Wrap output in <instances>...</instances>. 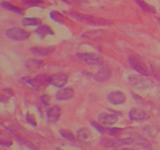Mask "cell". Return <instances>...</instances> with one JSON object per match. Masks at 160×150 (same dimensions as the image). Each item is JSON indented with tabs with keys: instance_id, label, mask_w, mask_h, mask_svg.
Here are the masks:
<instances>
[{
	"instance_id": "obj_1",
	"label": "cell",
	"mask_w": 160,
	"mask_h": 150,
	"mask_svg": "<svg viewBox=\"0 0 160 150\" xmlns=\"http://www.w3.org/2000/svg\"><path fill=\"white\" fill-rule=\"evenodd\" d=\"M70 15L78 21L88 23V24L91 25H95V26H109L112 23V21L107 20V19L81 13V12H71Z\"/></svg>"
},
{
	"instance_id": "obj_2",
	"label": "cell",
	"mask_w": 160,
	"mask_h": 150,
	"mask_svg": "<svg viewBox=\"0 0 160 150\" xmlns=\"http://www.w3.org/2000/svg\"><path fill=\"white\" fill-rule=\"evenodd\" d=\"M128 81L133 88L139 91L149 88L152 84L151 81L145 78L143 75L131 74L128 77Z\"/></svg>"
},
{
	"instance_id": "obj_3",
	"label": "cell",
	"mask_w": 160,
	"mask_h": 150,
	"mask_svg": "<svg viewBox=\"0 0 160 150\" xmlns=\"http://www.w3.org/2000/svg\"><path fill=\"white\" fill-rule=\"evenodd\" d=\"M128 61L131 65V67L134 69L135 71L140 73L143 76H149L151 72L150 69L143 61L141 59L140 57L137 56H130L128 58Z\"/></svg>"
},
{
	"instance_id": "obj_4",
	"label": "cell",
	"mask_w": 160,
	"mask_h": 150,
	"mask_svg": "<svg viewBox=\"0 0 160 150\" xmlns=\"http://www.w3.org/2000/svg\"><path fill=\"white\" fill-rule=\"evenodd\" d=\"M6 35L8 38L14 41H24L28 39L31 35V33L21 28L13 27L6 30Z\"/></svg>"
},
{
	"instance_id": "obj_5",
	"label": "cell",
	"mask_w": 160,
	"mask_h": 150,
	"mask_svg": "<svg viewBox=\"0 0 160 150\" xmlns=\"http://www.w3.org/2000/svg\"><path fill=\"white\" fill-rule=\"evenodd\" d=\"M131 144H133V142L130 137L126 138H106L101 141V145L106 148H117V147L131 145Z\"/></svg>"
},
{
	"instance_id": "obj_6",
	"label": "cell",
	"mask_w": 160,
	"mask_h": 150,
	"mask_svg": "<svg viewBox=\"0 0 160 150\" xmlns=\"http://www.w3.org/2000/svg\"><path fill=\"white\" fill-rule=\"evenodd\" d=\"M78 57L81 60L88 65L102 66L104 62V59L101 55L92 52H82L77 54Z\"/></svg>"
},
{
	"instance_id": "obj_7",
	"label": "cell",
	"mask_w": 160,
	"mask_h": 150,
	"mask_svg": "<svg viewBox=\"0 0 160 150\" xmlns=\"http://www.w3.org/2000/svg\"><path fill=\"white\" fill-rule=\"evenodd\" d=\"M82 38L87 39H90L95 42H101V41L107 40L112 38V34L108 31L104 30H95V31H86L82 34Z\"/></svg>"
},
{
	"instance_id": "obj_8",
	"label": "cell",
	"mask_w": 160,
	"mask_h": 150,
	"mask_svg": "<svg viewBox=\"0 0 160 150\" xmlns=\"http://www.w3.org/2000/svg\"><path fill=\"white\" fill-rule=\"evenodd\" d=\"M68 76L65 73H56L49 75L48 77V84L57 88H62L67 84Z\"/></svg>"
},
{
	"instance_id": "obj_9",
	"label": "cell",
	"mask_w": 160,
	"mask_h": 150,
	"mask_svg": "<svg viewBox=\"0 0 160 150\" xmlns=\"http://www.w3.org/2000/svg\"><path fill=\"white\" fill-rule=\"evenodd\" d=\"M98 122L101 124L106 127L112 126L115 124L119 120V117L115 113H108V112H101L98 117Z\"/></svg>"
},
{
	"instance_id": "obj_10",
	"label": "cell",
	"mask_w": 160,
	"mask_h": 150,
	"mask_svg": "<svg viewBox=\"0 0 160 150\" xmlns=\"http://www.w3.org/2000/svg\"><path fill=\"white\" fill-rule=\"evenodd\" d=\"M107 100L112 105H121L127 101V96L121 91H113L107 95Z\"/></svg>"
},
{
	"instance_id": "obj_11",
	"label": "cell",
	"mask_w": 160,
	"mask_h": 150,
	"mask_svg": "<svg viewBox=\"0 0 160 150\" xmlns=\"http://www.w3.org/2000/svg\"><path fill=\"white\" fill-rule=\"evenodd\" d=\"M112 76V72L110 68L107 66L102 67L96 73L94 74V79L99 83H103L107 81Z\"/></svg>"
},
{
	"instance_id": "obj_12",
	"label": "cell",
	"mask_w": 160,
	"mask_h": 150,
	"mask_svg": "<svg viewBox=\"0 0 160 150\" xmlns=\"http://www.w3.org/2000/svg\"><path fill=\"white\" fill-rule=\"evenodd\" d=\"M73 96H74V90L70 87L59 89L56 94V98L59 101H67L71 99Z\"/></svg>"
},
{
	"instance_id": "obj_13",
	"label": "cell",
	"mask_w": 160,
	"mask_h": 150,
	"mask_svg": "<svg viewBox=\"0 0 160 150\" xmlns=\"http://www.w3.org/2000/svg\"><path fill=\"white\" fill-rule=\"evenodd\" d=\"M129 137L131 138V140H132L133 144L135 143L136 145H140V146H142V148H145V149H151V145H150V142H148L146 138L142 137V136L140 135L139 134L132 133V134H130Z\"/></svg>"
},
{
	"instance_id": "obj_14",
	"label": "cell",
	"mask_w": 160,
	"mask_h": 150,
	"mask_svg": "<svg viewBox=\"0 0 160 150\" xmlns=\"http://www.w3.org/2000/svg\"><path fill=\"white\" fill-rule=\"evenodd\" d=\"M33 55L37 56H45L51 54L56 50L54 46H47V47H33L30 48Z\"/></svg>"
},
{
	"instance_id": "obj_15",
	"label": "cell",
	"mask_w": 160,
	"mask_h": 150,
	"mask_svg": "<svg viewBox=\"0 0 160 150\" xmlns=\"http://www.w3.org/2000/svg\"><path fill=\"white\" fill-rule=\"evenodd\" d=\"M61 116V109L58 106H52L47 112V119L49 123H56Z\"/></svg>"
},
{
	"instance_id": "obj_16",
	"label": "cell",
	"mask_w": 160,
	"mask_h": 150,
	"mask_svg": "<svg viewBox=\"0 0 160 150\" xmlns=\"http://www.w3.org/2000/svg\"><path fill=\"white\" fill-rule=\"evenodd\" d=\"M129 118L132 120H137V121H140V120H145L148 117L146 112L142 109H138V108H132L131 110L129 111Z\"/></svg>"
},
{
	"instance_id": "obj_17",
	"label": "cell",
	"mask_w": 160,
	"mask_h": 150,
	"mask_svg": "<svg viewBox=\"0 0 160 150\" xmlns=\"http://www.w3.org/2000/svg\"><path fill=\"white\" fill-rule=\"evenodd\" d=\"M35 34L38 36L40 38H45L47 35H50V34H54L53 31L51 29V28L46 24L40 25L35 30H34Z\"/></svg>"
},
{
	"instance_id": "obj_18",
	"label": "cell",
	"mask_w": 160,
	"mask_h": 150,
	"mask_svg": "<svg viewBox=\"0 0 160 150\" xmlns=\"http://www.w3.org/2000/svg\"><path fill=\"white\" fill-rule=\"evenodd\" d=\"M48 77L49 75L47 74H39L33 78L34 84V88L38 89L41 86L45 85V84H48Z\"/></svg>"
},
{
	"instance_id": "obj_19",
	"label": "cell",
	"mask_w": 160,
	"mask_h": 150,
	"mask_svg": "<svg viewBox=\"0 0 160 150\" xmlns=\"http://www.w3.org/2000/svg\"><path fill=\"white\" fill-rule=\"evenodd\" d=\"M92 137V131L86 128H80L78 131H77V138L79 139L80 141H85L89 140Z\"/></svg>"
},
{
	"instance_id": "obj_20",
	"label": "cell",
	"mask_w": 160,
	"mask_h": 150,
	"mask_svg": "<svg viewBox=\"0 0 160 150\" xmlns=\"http://www.w3.org/2000/svg\"><path fill=\"white\" fill-rule=\"evenodd\" d=\"M42 20L37 17H25L22 20V24L23 26H40L42 24Z\"/></svg>"
},
{
	"instance_id": "obj_21",
	"label": "cell",
	"mask_w": 160,
	"mask_h": 150,
	"mask_svg": "<svg viewBox=\"0 0 160 150\" xmlns=\"http://www.w3.org/2000/svg\"><path fill=\"white\" fill-rule=\"evenodd\" d=\"M136 2L138 5L139 6V7L144 10L145 12H148V13H156V9H155L153 6H152L151 5H149L148 3H147L146 2H145L144 0H134Z\"/></svg>"
},
{
	"instance_id": "obj_22",
	"label": "cell",
	"mask_w": 160,
	"mask_h": 150,
	"mask_svg": "<svg viewBox=\"0 0 160 150\" xmlns=\"http://www.w3.org/2000/svg\"><path fill=\"white\" fill-rule=\"evenodd\" d=\"M1 6H2L4 9H7V10L11 11V12H14L16 14H18V15H23V10H22L20 8L17 7V6H14V5L11 4V3L8 2H2L1 3Z\"/></svg>"
},
{
	"instance_id": "obj_23",
	"label": "cell",
	"mask_w": 160,
	"mask_h": 150,
	"mask_svg": "<svg viewBox=\"0 0 160 150\" xmlns=\"http://www.w3.org/2000/svg\"><path fill=\"white\" fill-rule=\"evenodd\" d=\"M59 134L62 137H63L66 140L69 141V142H74L75 140H76V137L74 136L73 133L70 130L61 129L59 130Z\"/></svg>"
},
{
	"instance_id": "obj_24",
	"label": "cell",
	"mask_w": 160,
	"mask_h": 150,
	"mask_svg": "<svg viewBox=\"0 0 160 150\" xmlns=\"http://www.w3.org/2000/svg\"><path fill=\"white\" fill-rule=\"evenodd\" d=\"M43 64V61L38 60V59H29L27 62L26 67L28 69H38Z\"/></svg>"
},
{
	"instance_id": "obj_25",
	"label": "cell",
	"mask_w": 160,
	"mask_h": 150,
	"mask_svg": "<svg viewBox=\"0 0 160 150\" xmlns=\"http://www.w3.org/2000/svg\"><path fill=\"white\" fill-rule=\"evenodd\" d=\"M49 17L52 19L54 21L58 22L59 23H64V17L62 15V13H60L58 11H52L49 13Z\"/></svg>"
},
{
	"instance_id": "obj_26",
	"label": "cell",
	"mask_w": 160,
	"mask_h": 150,
	"mask_svg": "<svg viewBox=\"0 0 160 150\" xmlns=\"http://www.w3.org/2000/svg\"><path fill=\"white\" fill-rule=\"evenodd\" d=\"M22 3L26 6L33 7V6H37L43 3V1L42 0H22Z\"/></svg>"
},
{
	"instance_id": "obj_27",
	"label": "cell",
	"mask_w": 160,
	"mask_h": 150,
	"mask_svg": "<svg viewBox=\"0 0 160 150\" xmlns=\"http://www.w3.org/2000/svg\"><path fill=\"white\" fill-rule=\"evenodd\" d=\"M26 118L28 123H31V125H33V126H36V125H37V122H36V120L35 118H34L33 114H31L29 113V112H28L26 115Z\"/></svg>"
},
{
	"instance_id": "obj_28",
	"label": "cell",
	"mask_w": 160,
	"mask_h": 150,
	"mask_svg": "<svg viewBox=\"0 0 160 150\" xmlns=\"http://www.w3.org/2000/svg\"><path fill=\"white\" fill-rule=\"evenodd\" d=\"M12 145V141L9 140V139H6L4 138H0V145H2L4 147H9Z\"/></svg>"
},
{
	"instance_id": "obj_29",
	"label": "cell",
	"mask_w": 160,
	"mask_h": 150,
	"mask_svg": "<svg viewBox=\"0 0 160 150\" xmlns=\"http://www.w3.org/2000/svg\"><path fill=\"white\" fill-rule=\"evenodd\" d=\"M40 100H41V102H42V104L45 105V106H48V105H49L50 97L48 96V95H42V96L40 98Z\"/></svg>"
},
{
	"instance_id": "obj_30",
	"label": "cell",
	"mask_w": 160,
	"mask_h": 150,
	"mask_svg": "<svg viewBox=\"0 0 160 150\" xmlns=\"http://www.w3.org/2000/svg\"><path fill=\"white\" fill-rule=\"evenodd\" d=\"M73 2H75L76 3H78V4L79 5H83V2H85L86 1H84V0H73Z\"/></svg>"
},
{
	"instance_id": "obj_31",
	"label": "cell",
	"mask_w": 160,
	"mask_h": 150,
	"mask_svg": "<svg viewBox=\"0 0 160 150\" xmlns=\"http://www.w3.org/2000/svg\"><path fill=\"white\" fill-rule=\"evenodd\" d=\"M156 20H157L158 23H159V25H160V18H159V17H156Z\"/></svg>"
},
{
	"instance_id": "obj_32",
	"label": "cell",
	"mask_w": 160,
	"mask_h": 150,
	"mask_svg": "<svg viewBox=\"0 0 160 150\" xmlns=\"http://www.w3.org/2000/svg\"><path fill=\"white\" fill-rule=\"evenodd\" d=\"M0 98H0V101H1V102H2L3 100H2V96H0ZM3 98H5V99H7V98H6V97H4V96H3L2 99H3Z\"/></svg>"
},
{
	"instance_id": "obj_33",
	"label": "cell",
	"mask_w": 160,
	"mask_h": 150,
	"mask_svg": "<svg viewBox=\"0 0 160 150\" xmlns=\"http://www.w3.org/2000/svg\"><path fill=\"white\" fill-rule=\"evenodd\" d=\"M61 1H62V2H68V1H67V0H61Z\"/></svg>"
},
{
	"instance_id": "obj_34",
	"label": "cell",
	"mask_w": 160,
	"mask_h": 150,
	"mask_svg": "<svg viewBox=\"0 0 160 150\" xmlns=\"http://www.w3.org/2000/svg\"><path fill=\"white\" fill-rule=\"evenodd\" d=\"M158 129H159V131H160V127H159V128H158Z\"/></svg>"
},
{
	"instance_id": "obj_35",
	"label": "cell",
	"mask_w": 160,
	"mask_h": 150,
	"mask_svg": "<svg viewBox=\"0 0 160 150\" xmlns=\"http://www.w3.org/2000/svg\"><path fill=\"white\" fill-rule=\"evenodd\" d=\"M0 81H1V76H0Z\"/></svg>"
}]
</instances>
